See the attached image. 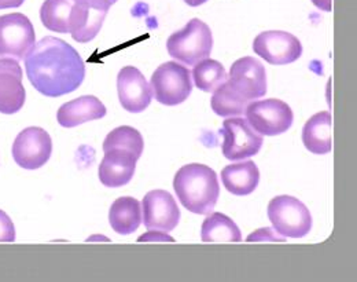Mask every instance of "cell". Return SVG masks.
Here are the masks:
<instances>
[{
  "label": "cell",
  "instance_id": "cell-1",
  "mask_svg": "<svg viewBox=\"0 0 357 282\" xmlns=\"http://www.w3.org/2000/svg\"><path fill=\"white\" fill-rule=\"evenodd\" d=\"M26 76L36 91L58 98L84 82L86 65L77 50L62 39L45 36L25 57Z\"/></svg>",
  "mask_w": 357,
  "mask_h": 282
},
{
  "label": "cell",
  "instance_id": "cell-2",
  "mask_svg": "<svg viewBox=\"0 0 357 282\" xmlns=\"http://www.w3.org/2000/svg\"><path fill=\"white\" fill-rule=\"evenodd\" d=\"M107 13L95 11L75 0H45L40 20L55 34H70L77 43H89L99 34Z\"/></svg>",
  "mask_w": 357,
  "mask_h": 282
},
{
  "label": "cell",
  "instance_id": "cell-3",
  "mask_svg": "<svg viewBox=\"0 0 357 282\" xmlns=\"http://www.w3.org/2000/svg\"><path fill=\"white\" fill-rule=\"evenodd\" d=\"M174 188L181 205L197 215H209L220 197L218 174L204 164L183 165L175 178Z\"/></svg>",
  "mask_w": 357,
  "mask_h": 282
},
{
  "label": "cell",
  "instance_id": "cell-4",
  "mask_svg": "<svg viewBox=\"0 0 357 282\" xmlns=\"http://www.w3.org/2000/svg\"><path fill=\"white\" fill-rule=\"evenodd\" d=\"M213 48L211 28L198 18L188 21L181 29L167 40V50L172 58L184 65L192 66L209 58Z\"/></svg>",
  "mask_w": 357,
  "mask_h": 282
},
{
  "label": "cell",
  "instance_id": "cell-5",
  "mask_svg": "<svg viewBox=\"0 0 357 282\" xmlns=\"http://www.w3.org/2000/svg\"><path fill=\"white\" fill-rule=\"evenodd\" d=\"M267 214L273 230L284 238H303L312 230V215L296 197L284 194L272 198Z\"/></svg>",
  "mask_w": 357,
  "mask_h": 282
},
{
  "label": "cell",
  "instance_id": "cell-6",
  "mask_svg": "<svg viewBox=\"0 0 357 282\" xmlns=\"http://www.w3.org/2000/svg\"><path fill=\"white\" fill-rule=\"evenodd\" d=\"M150 87L157 102L165 106H176L191 95V72L175 61L165 62L154 70Z\"/></svg>",
  "mask_w": 357,
  "mask_h": 282
},
{
  "label": "cell",
  "instance_id": "cell-7",
  "mask_svg": "<svg viewBox=\"0 0 357 282\" xmlns=\"http://www.w3.org/2000/svg\"><path fill=\"white\" fill-rule=\"evenodd\" d=\"M245 114L255 131L264 137L286 133L294 121L291 107L286 102L275 98L249 102Z\"/></svg>",
  "mask_w": 357,
  "mask_h": 282
},
{
  "label": "cell",
  "instance_id": "cell-8",
  "mask_svg": "<svg viewBox=\"0 0 357 282\" xmlns=\"http://www.w3.org/2000/svg\"><path fill=\"white\" fill-rule=\"evenodd\" d=\"M35 45V28L26 15L21 13L0 15V59H25Z\"/></svg>",
  "mask_w": 357,
  "mask_h": 282
},
{
  "label": "cell",
  "instance_id": "cell-9",
  "mask_svg": "<svg viewBox=\"0 0 357 282\" xmlns=\"http://www.w3.org/2000/svg\"><path fill=\"white\" fill-rule=\"evenodd\" d=\"M220 135L223 137V156L231 161L256 156L264 143L263 137L256 133L249 121L242 116L228 117L224 120Z\"/></svg>",
  "mask_w": 357,
  "mask_h": 282
},
{
  "label": "cell",
  "instance_id": "cell-10",
  "mask_svg": "<svg viewBox=\"0 0 357 282\" xmlns=\"http://www.w3.org/2000/svg\"><path fill=\"white\" fill-rule=\"evenodd\" d=\"M52 140L45 128L28 127L22 130L11 147L17 165L24 170H39L50 160Z\"/></svg>",
  "mask_w": 357,
  "mask_h": 282
},
{
  "label": "cell",
  "instance_id": "cell-11",
  "mask_svg": "<svg viewBox=\"0 0 357 282\" xmlns=\"http://www.w3.org/2000/svg\"><path fill=\"white\" fill-rule=\"evenodd\" d=\"M143 225L147 230L169 233L176 229L180 221V209L176 200L167 190L149 191L142 202Z\"/></svg>",
  "mask_w": 357,
  "mask_h": 282
},
{
  "label": "cell",
  "instance_id": "cell-12",
  "mask_svg": "<svg viewBox=\"0 0 357 282\" xmlns=\"http://www.w3.org/2000/svg\"><path fill=\"white\" fill-rule=\"evenodd\" d=\"M228 84L246 101L267 94V72L263 64L253 57L236 59L227 76Z\"/></svg>",
  "mask_w": 357,
  "mask_h": 282
},
{
  "label": "cell",
  "instance_id": "cell-13",
  "mask_svg": "<svg viewBox=\"0 0 357 282\" xmlns=\"http://www.w3.org/2000/svg\"><path fill=\"white\" fill-rule=\"evenodd\" d=\"M253 51L271 65H289L303 55V45L289 32L267 31L253 40Z\"/></svg>",
  "mask_w": 357,
  "mask_h": 282
},
{
  "label": "cell",
  "instance_id": "cell-14",
  "mask_svg": "<svg viewBox=\"0 0 357 282\" xmlns=\"http://www.w3.org/2000/svg\"><path fill=\"white\" fill-rule=\"evenodd\" d=\"M117 91L121 106L130 113H142L153 99V91L143 73L135 66H124L117 76Z\"/></svg>",
  "mask_w": 357,
  "mask_h": 282
},
{
  "label": "cell",
  "instance_id": "cell-15",
  "mask_svg": "<svg viewBox=\"0 0 357 282\" xmlns=\"http://www.w3.org/2000/svg\"><path fill=\"white\" fill-rule=\"evenodd\" d=\"M137 160L139 157L128 150H106L98 170L100 184L110 188H123L128 185L134 178Z\"/></svg>",
  "mask_w": 357,
  "mask_h": 282
},
{
  "label": "cell",
  "instance_id": "cell-16",
  "mask_svg": "<svg viewBox=\"0 0 357 282\" xmlns=\"http://www.w3.org/2000/svg\"><path fill=\"white\" fill-rule=\"evenodd\" d=\"M26 91L22 84V68L11 58L0 59V113L14 114L25 103Z\"/></svg>",
  "mask_w": 357,
  "mask_h": 282
},
{
  "label": "cell",
  "instance_id": "cell-17",
  "mask_svg": "<svg viewBox=\"0 0 357 282\" xmlns=\"http://www.w3.org/2000/svg\"><path fill=\"white\" fill-rule=\"evenodd\" d=\"M106 106L93 95H83L63 103L56 112L59 126L73 128L92 120H99L106 116Z\"/></svg>",
  "mask_w": 357,
  "mask_h": 282
},
{
  "label": "cell",
  "instance_id": "cell-18",
  "mask_svg": "<svg viewBox=\"0 0 357 282\" xmlns=\"http://www.w3.org/2000/svg\"><path fill=\"white\" fill-rule=\"evenodd\" d=\"M222 182L234 195H249L260 184V170L250 160L231 164L222 171Z\"/></svg>",
  "mask_w": 357,
  "mask_h": 282
},
{
  "label": "cell",
  "instance_id": "cell-19",
  "mask_svg": "<svg viewBox=\"0 0 357 282\" xmlns=\"http://www.w3.org/2000/svg\"><path fill=\"white\" fill-rule=\"evenodd\" d=\"M333 117L330 112H319L305 123L303 143L313 154H327L333 149Z\"/></svg>",
  "mask_w": 357,
  "mask_h": 282
},
{
  "label": "cell",
  "instance_id": "cell-20",
  "mask_svg": "<svg viewBox=\"0 0 357 282\" xmlns=\"http://www.w3.org/2000/svg\"><path fill=\"white\" fill-rule=\"evenodd\" d=\"M142 204L134 197H120L112 204L109 222L116 233L132 235L142 225Z\"/></svg>",
  "mask_w": 357,
  "mask_h": 282
},
{
  "label": "cell",
  "instance_id": "cell-21",
  "mask_svg": "<svg viewBox=\"0 0 357 282\" xmlns=\"http://www.w3.org/2000/svg\"><path fill=\"white\" fill-rule=\"evenodd\" d=\"M201 239L204 242H241L242 233L229 216L215 212L204 221Z\"/></svg>",
  "mask_w": 357,
  "mask_h": 282
},
{
  "label": "cell",
  "instance_id": "cell-22",
  "mask_svg": "<svg viewBox=\"0 0 357 282\" xmlns=\"http://www.w3.org/2000/svg\"><path fill=\"white\" fill-rule=\"evenodd\" d=\"M195 86L204 93H215L227 80L223 65L216 59H202L192 69Z\"/></svg>",
  "mask_w": 357,
  "mask_h": 282
},
{
  "label": "cell",
  "instance_id": "cell-23",
  "mask_svg": "<svg viewBox=\"0 0 357 282\" xmlns=\"http://www.w3.org/2000/svg\"><path fill=\"white\" fill-rule=\"evenodd\" d=\"M249 101L243 99L225 80L211 99L212 110L220 117L243 116Z\"/></svg>",
  "mask_w": 357,
  "mask_h": 282
},
{
  "label": "cell",
  "instance_id": "cell-24",
  "mask_svg": "<svg viewBox=\"0 0 357 282\" xmlns=\"http://www.w3.org/2000/svg\"><path fill=\"white\" fill-rule=\"evenodd\" d=\"M103 151L109 149H123L136 154L139 158L143 154L144 141L142 134L130 126H121L107 134L103 141Z\"/></svg>",
  "mask_w": 357,
  "mask_h": 282
},
{
  "label": "cell",
  "instance_id": "cell-25",
  "mask_svg": "<svg viewBox=\"0 0 357 282\" xmlns=\"http://www.w3.org/2000/svg\"><path fill=\"white\" fill-rule=\"evenodd\" d=\"M15 228L10 216L0 209V242H14Z\"/></svg>",
  "mask_w": 357,
  "mask_h": 282
},
{
  "label": "cell",
  "instance_id": "cell-26",
  "mask_svg": "<svg viewBox=\"0 0 357 282\" xmlns=\"http://www.w3.org/2000/svg\"><path fill=\"white\" fill-rule=\"evenodd\" d=\"M248 242H255V241H264V242H284L286 238L282 235H278L273 232L271 228H264L256 230L253 235H249L246 238Z\"/></svg>",
  "mask_w": 357,
  "mask_h": 282
},
{
  "label": "cell",
  "instance_id": "cell-27",
  "mask_svg": "<svg viewBox=\"0 0 357 282\" xmlns=\"http://www.w3.org/2000/svg\"><path fill=\"white\" fill-rule=\"evenodd\" d=\"M75 1H77L79 4H82V6H84V7H89L91 10L107 13L109 8H110L117 0H75Z\"/></svg>",
  "mask_w": 357,
  "mask_h": 282
},
{
  "label": "cell",
  "instance_id": "cell-28",
  "mask_svg": "<svg viewBox=\"0 0 357 282\" xmlns=\"http://www.w3.org/2000/svg\"><path fill=\"white\" fill-rule=\"evenodd\" d=\"M139 242H143V241H157V242H164V241H168V242H174V238L171 235H168V233H164V232H158V230H149L146 235H140L137 238Z\"/></svg>",
  "mask_w": 357,
  "mask_h": 282
},
{
  "label": "cell",
  "instance_id": "cell-29",
  "mask_svg": "<svg viewBox=\"0 0 357 282\" xmlns=\"http://www.w3.org/2000/svg\"><path fill=\"white\" fill-rule=\"evenodd\" d=\"M312 3L321 11H333V0H312Z\"/></svg>",
  "mask_w": 357,
  "mask_h": 282
},
{
  "label": "cell",
  "instance_id": "cell-30",
  "mask_svg": "<svg viewBox=\"0 0 357 282\" xmlns=\"http://www.w3.org/2000/svg\"><path fill=\"white\" fill-rule=\"evenodd\" d=\"M25 0H0V10H6V8H17L20 6H22Z\"/></svg>",
  "mask_w": 357,
  "mask_h": 282
},
{
  "label": "cell",
  "instance_id": "cell-31",
  "mask_svg": "<svg viewBox=\"0 0 357 282\" xmlns=\"http://www.w3.org/2000/svg\"><path fill=\"white\" fill-rule=\"evenodd\" d=\"M188 6H191V7H198V6H201V4H204V3H206L208 0H184Z\"/></svg>",
  "mask_w": 357,
  "mask_h": 282
}]
</instances>
